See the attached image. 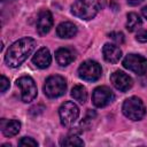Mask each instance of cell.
I'll list each match as a JSON object with an SVG mask.
<instances>
[{"label":"cell","mask_w":147,"mask_h":147,"mask_svg":"<svg viewBox=\"0 0 147 147\" xmlns=\"http://www.w3.org/2000/svg\"><path fill=\"white\" fill-rule=\"evenodd\" d=\"M36 47V40L30 37H24L13 42L6 52L5 62L10 68L20 67L28 56L33 52Z\"/></svg>","instance_id":"1"},{"label":"cell","mask_w":147,"mask_h":147,"mask_svg":"<svg viewBox=\"0 0 147 147\" xmlns=\"http://www.w3.org/2000/svg\"><path fill=\"white\" fill-rule=\"evenodd\" d=\"M100 9L99 0H76L71 5V13L82 20H92Z\"/></svg>","instance_id":"2"},{"label":"cell","mask_w":147,"mask_h":147,"mask_svg":"<svg viewBox=\"0 0 147 147\" xmlns=\"http://www.w3.org/2000/svg\"><path fill=\"white\" fill-rule=\"evenodd\" d=\"M123 114L132 121H140L145 114H146V108L142 102V100L138 96H130L127 98L122 106Z\"/></svg>","instance_id":"3"},{"label":"cell","mask_w":147,"mask_h":147,"mask_svg":"<svg viewBox=\"0 0 147 147\" xmlns=\"http://www.w3.org/2000/svg\"><path fill=\"white\" fill-rule=\"evenodd\" d=\"M67 90V82L60 75L49 76L44 84V93L46 96L54 99L63 95Z\"/></svg>","instance_id":"4"},{"label":"cell","mask_w":147,"mask_h":147,"mask_svg":"<svg viewBox=\"0 0 147 147\" xmlns=\"http://www.w3.org/2000/svg\"><path fill=\"white\" fill-rule=\"evenodd\" d=\"M59 116L61 124L65 127H70L77 121L79 116V109L72 101H64L59 108Z\"/></svg>","instance_id":"5"},{"label":"cell","mask_w":147,"mask_h":147,"mask_svg":"<svg viewBox=\"0 0 147 147\" xmlns=\"http://www.w3.org/2000/svg\"><path fill=\"white\" fill-rule=\"evenodd\" d=\"M102 75V69L100 64L95 61L87 60L84 61L78 68V76L86 82H95Z\"/></svg>","instance_id":"6"},{"label":"cell","mask_w":147,"mask_h":147,"mask_svg":"<svg viewBox=\"0 0 147 147\" xmlns=\"http://www.w3.org/2000/svg\"><path fill=\"white\" fill-rule=\"evenodd\" d=\"M17 86L21 88V99L23 102H31L37 96V86L34 80L30 76H22L16 82Z\"/></svg>","instance_id":"7"},{"label":"cell","mask_w":147,"mask_h":147,"mask_svg":"<svg viewBox=\"0 0 147 147\" xmlns=\"http://www.w3.org/2000/svg\"><path fill=\"white\" fill-rule=\"evenodd\" d=\"M123 67L141 76L147 72V59L139 54H127L123 60Z\"/></svg>","instance_id":"8"},{"label":"cell","mask_w":147,"mask_h":147,"mask_svg":"<svg viewBox=\"0 0 147 147\" xmlns=\"http://www.w3.org/2000/svg\"><path fill=\"white\" fill-rule=\"evenodd\" d=\"M115 99L114 92L108 86H98L92 94L93 105L98 108H103L111 103Z\"/></svg>","instance_id":"9"},{"label":"cell","mask_w":147,"mask_h":147,"mask_svg":"<svg viewBox=\"0 0 147 147\" xmlns=\"http://www.w3.org/2000/svg\"><path fill=\"white\" fill-rule=\"evenodd\" d=\"M110 82L111 84L114 85V87L121 92H126L129 91L132 85H133V80L132 78L126 75L125 72L121 71V70H117L115 72L111 74L110 76Z\"/></svg>","instance_id":"10"},{"label":"cell","mask_w":147,"mask_h":147,"mask_svg":"<svg viewBox=\"0 0 147 147\" xmlns=\"http://www.w3.org/2000/svg\"><path fill=\"white\" fill-rule=\"evenodd\" d=\"M53 26V16L52 13L47 9H42L39 13L37 21V31L40 36L47 34Z\"/></svg>","instance_id":"11"},{"label":"cell","mask_w":147,"mask_h":147,"mask_svg":"<svg viewBox=\"0 0 147 147\" xmlns=\"http://www.w3.org/2000/svg\"><path fill=\"white\" fill-rule=\"evenodd\" d=\"M32 62L36 67L40 68V69H45V68H48L51 62H52V56H51V53H49V49L46 48V47H41L39 48L36 54L33 55L32 57Z\"/></svg>","instance_id":"12"},{"label":"cell","mask_w":147,"mask_h":147,"mask_svg":"<svg viewBox=\"0 0 147 147\" xmlns=\"http://www.w3.org/2000/svg\"><path fill=\"white\" fill-rule=\"evenodd\" d=\"M0 127L1 132L6 137H14L16 136L21 130V122L17 119H6L2 118L0 121Z\"/></svg>","instance_id":"13"},{"label":"cell","mask_w":147,"mask_h":147,"mask_svg":"<svg viewBox=\"0 0 147 147\" xmlns=\"http://www.w3.org/2000/svg\"><path fill=\"white\" fill-rule=\"evenodd\" d=\"M103 59L109 63H117L122 57V51L114 44H105L102 47Z\"/></svg>","instance_id":"14"},{"label":"cell","mask_w":147,"mask_h":147,"mask_svg":"<svg viewBox=\"0 0 147 147\" xmlns=\"http://www.w3.org/2000/svg\"><path fill=\"white\" fill-rule=\"evenodd\" d=\"M57 37L62 39H70L77 34V26L71 22H62L56 28Z\"/></svg>","instance_id":"15"},{"label":"cell","mask_w":147,"mask_h":147,"mask_svg":"<svg viewBox=\"0 0 147 147\" xmlns=\"http://www.w3.org/2000/svg\"><path fill=\"white\" fill-rule=\"evenodd\" d=\"M55 59H56V62L61 67H65L75 60V55H74V52L70 48L61 47L55 52Z\"/></svg>","instance_id":"16"},{"label":"cell","mask_w":147,"mask_h":147,"mask_svg":"<svg viewBox=\"0 0 147 147\" xmlns=\"http://www.w3.org/2000/svg\"><path fill=\"white\" fill-rule=\"evenodd\" d=\"M127 20H126V29L132 32L136 31L137 29H139L142 24V21L140 18V16L137 13H129L127 14Z\"/></svg>","instance_id":"17"},{"label":"cell","mask_w":147,"mask_h":147,"mask_svg":"<svg viewBox=\"0 0 147 147\" xmlns=\"http://www.w3.org/2000/svg\"><path fill=\"white\" fill-rule=\"evenodd\" d=\"M71 96L79 103H85L87 100V91L83 85H75L71 90Z\"/></svg>","instance_id":"18"},{"label":"cell","mask_w":147,"mask_h":147,"mask_svg":"<svg viewBox=\"0 0 147 147\" xmlns=\"http://www.w3.org/2000/svg\"><path fill=\"white\" fill-rule=\"evenodd\" d=\"M61 146H84V141L77 134H69L61 140Z\"/></svg>","instance_id":"19"},{"label":"cell","mask_w":147,"mask_h":147,"mask_svg":"<svg viewBox=\"0 0 147 147\" xmlns=\"http://www.w3.org/2000/svg\"><path fill=\"white\" fill-rule=\"evenodd\" d=\"M18 146H22V147H36V146H38V142H37L33 138L23 137V138L18 141Z\"/></svg>","instance_id":"20"},{"label":"cell","mask_w":147,"mask_h":147,"mask_svg":"<svg viewBox=\"0 0 147 147\" xmlns=\"http://www.w3.org/2000/svg\"><path fill=\"white\" fill-rule=\"evenodd\" d=\"M109 38L113 39L116 44H123L124 42V34L122 32H118V31H114V32H110L109 34Z\"/></svg>","instance_id":"21"},{"label":"cell","mask_w":147,"mask_h":147,"mask_svg":"<svg viewBox=\"0 0 147 147\" xmlns=\"http://www.w3.org/2000/svg\"><path fill=\"white\" fill-rule=\"evenodd\" d=\"M95 117V113L94 111H92V110H88L87 111V115H86V117L82 121V126H85L86 124L87 125H90L91 124V122H92V119Z\"/></svg>","instance_id":"22"},{"label":"cell","mask_w":147,"mask_h":147,"mask_svg":"<svg viewBox=\"0 0 147 147\" xmlns=\"http://www.w3.org/2000/svg\"><path fill=\"white\" fill-rule=\"evenodd\" d=\"M136 39L139 42H147V30H140L136 34Z\"/></svg>","instance_id":"23"},{"label":"cell","mask_w":147,"mask_h":147,"mask_svg":"<svg viewBox=\"0 0 147 147\" xmlns=\"http://www.w3.org/2000/svg\"><path fill=\"white\" fill-rule=\"evenodd\" d=\"M9 79L6 76L1 75V93H5L9 88Z\"/></svg>","instance_id":"24"},{"label":"cell","mask_w":147,"mask_h":147,"mask_svg":"<svg viewBox=\"0 0 147 147\" xmlns=\"http://www.w3.org/2000/svg\"><path fill=\"white\" fill-rule=\"evenodd\" d=\"M144 0H126V2L130 5V6H138Z\"/></svg>","instance_id":"25"},{"label":"cell","mask_w":147,"mask_h":147,"mask_svg":"<svg viewBox=\"0 0 147 147\" xmlns=\"http://www.w3.org/2000/svg\"><path fill=\"white\" fill-rule=\"evenodd\" d=\"M141 14L144 15L145 18H147V6H145V7L141 9Z\"/></svg>","instance_id":"26"},{"label":"cell","mask_w":147,"mask_h":147,"mask_svg":"<svg viewBox=\"0 0 147 147\" xmlns=\"http://www.w3.org/2000/svg\"><path fill=\"white\" fill-rule=\"evenodd\" d=\"M2 1H8V0H2ZM9 1H11V0H9Z\"/></svg>","instance_id":"27"}]
</instances>
